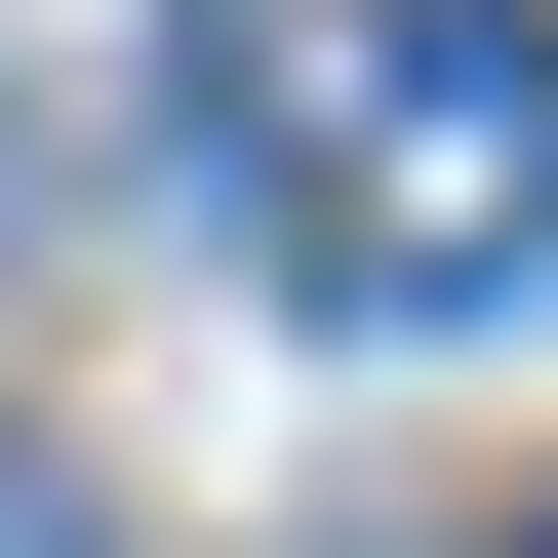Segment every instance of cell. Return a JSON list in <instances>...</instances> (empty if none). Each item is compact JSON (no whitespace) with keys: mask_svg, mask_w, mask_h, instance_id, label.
Returning <instances> with one entry per match:
<instances>
[{"mask_svg":"<svg viewBox=\"0 0 558 558\" xmlns=\"http://www.w3.org/2000/svg\"><path fill=\"white\" fill-rule=\"evenodd\" d=\"M0 558H81V519H0Z\"/></svg>","mask_w":558,"mask_h":558,"instance_id":"1","label":"cell"}]
</instances>
